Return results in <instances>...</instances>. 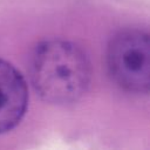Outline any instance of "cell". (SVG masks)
<instances>
[{
	"instance_id": "obj_1",
	"label": "cell",
	"mask_w": 150,
	"mask_h": 150,
	"mask_svg": "<svg viewBox=\"0 0 150 150\" xmlns=\"http://www.w3.org/2000/svg\"><path fill=\"white\" fill-rule=\"evenodd\" d=\"M29 74L35 91L43 101L69 104L84 94L90 81V63L75 43L48 40L33 52Z\"/></svg>"
},
{
	"instance_id": "obj_2",
	"label": "cell",
	"mask_w": 150,
	"mask_h": 150,
	"mask_svg": "<svg viewBox=\"0 0 150 150\" xmlns=\"http://www.w3.org/2000/svg\"><path fill=\"white\" fill-rule=\"evenodd\" d=\"M108 67L118 86L132 93H148L150 84L149 36L139 29L117 33L108 47Z\"/></svg>"
},
{
	"instance_id": "obj_3",
	"label": "cell",
	"mask_w": 150,
	"mask_h": 150,
	"mask_svg": "<svg viewBox=\"0 0 150 150\" xmlns=\"http://www.w3.org/2000/svg\"><path fill=\"white\" fill-rule=\"evenodd\" d=\"M28 102L26 81L7 61L0 59V134L15 128Z\"/></svg>"
}]
</instances>
